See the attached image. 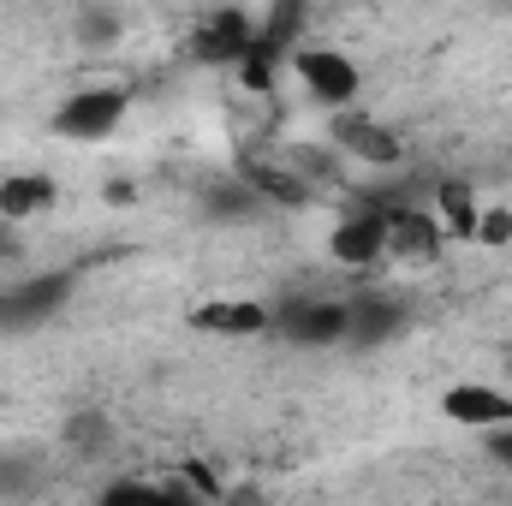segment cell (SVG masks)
<instances>
[{
	"label": "cell",
	"instance_id": "cell-6",
	"mask_svg": "<svg viewBox=\"0 0 512 506\" xmlns=\"http://www.w3.org/2000/svg\"><path fill=\"white\" fill-rule=\"evenodd\" d=\"M328 256L340 268H376V262H387V209H358V215L334 221Z\"/></svg>",
	"mask_w": 512,
	"mask_h": 506
},
{
	"label": "cell",
	"instance_id": "cell-2",
	"mask_svg": "<svg viewBox=\"0 0 512 506\" xmlns=\"http://www.w3.org/2000/svg\"><path fill=\"white\" fill-rule=\"evenodd\" d=\"M292 78H298V84H304V96H310V102H322L328 114H334V108H352V102H358V90H364L358 60H352V54H340V48H298V54H292Z\"/></svg>",
	"mask_w": 512,
	"mask_h": 506
},
{
	"label": "cell",
	"instance_id": "cell-9",
	"mask_svg": "<svg viewBox=\"0 0 512 506\" xmlns=\"http://www.w3.org/2000/svg\"><path fill=\"white\" fill-rule=\"evenodd\" d=\"M191 322L209 328V334H233V340H245V334H268V328H274V310H268V304H251V298H209Z\"/></svg>",
	"mask_w": 512,
	"mask_h": 506
},
{
	"label": "cell",
	"instance_id": "cell-11",
	"mask_svg": "<svg viewBox=\"0 0 512 506\" xmlns=\"http://www.w3.org/2000/svg\"><path fill=\"white\" fill-rule=\"evenodd\" d=\"M42 209H54V179L48 173H12L0 185V221H36Z\"/></svg>",
	"mask_w": 512,
	"mask_h": 506
},
{
	"label": "cell",
	"instance_id": "cell-7",
	"mask_svg": "<svg viewBox=\"0 0 512 506\" xmlns=\"http://www.w3.org/2000/svg\"><path fill=\"white\" fill-rule=\"evenodd\" d=\"M447 245V227L441 215L429 209H387V262H435Z\"/></svg>",
	"mask_w": 512,
	"mask_h": 506
},
{
	"label": "cell",
	"instance_id": "cell-15",
	"mask_svg": "<svg viewBox=\"0 0 512 506\" xmlns=\"http://www.w3.org/2000/svg\"><path fill=\"white\" fill-rule=\"evenodd\" d=\"M78 24H84V30H78L84 42H114V36H120V18H114V12H84Z\"/></svg>",
	"mask_w": 512,
	"mask_h": 506
},
{
	"label": "cell",
	"instance_id": "cell-5",
	"mask_svg": "<svg viewBox=\"0 0 512 506\" xmlns=\"http://www.w3.org/2000/svg\"><path fill=\"white\" fill-rule=\"evenodd\" d=\"M441 411H447V423L489 435V429L512 423V393L495 387V381H453V387L441 393Z\"/></svg>",
	"mask_w": 512,
	"mask_h": 506
},
{
	"label": "cell",
	"instance_id": "cell-16",
	"mask_svg": "<svg viewBox=\"0 0 512 506\" xmlns=\"http://www.w3.org/2000/svg\"><path fill=\"white\" fill-rule=\"evenodd\" d=\"M489 459H495L501 471H512V423H501V429H489Z\"/></svg>",
	"mask_w": 512,
	"mask_h": 506
},
{
	"label": "cell",
	"instance_id": "cell-13",
	"mask_svg": "<svg viewBox=\"0 0 512 506\" xmlns=\"http://www.w3.org/2000/svg\"><path fill=\"white\" fill-rule=\"evenodd\" d=\"M441 227L471 239V227H477V197H471L465 185H441Z\"/></svg>",
	"mask_w": 512,
	"mask_h": 506
},
{
	"label": "cell",
	"instance_id": "cell-4",
	"mask_svg": "<svg viewBox=\"0 0 512 506\" xmlns=\"http://www.w3.org/2000/svg\"><path fill=\"white\" fill-rule=\"evenodd\" d=\"M274 328L298 346H340L346 328H352V304L340 298H298L286 310H274Z\"/></svg>",
	"mask_w": 512,
	"mask_h": 506
},
{
	"label": "cell",
	"instance_id": "cell-3",
	"mask_svg": "<svg viewBox=\"0 0 512 506\" xmlns=\"http://www.w3.org/2000/svg\"><path fill=\"white\" fill-rule=\"evenodd\" d=\"M72 298V274H24L0 292V328H42Z\"/></svg>",
	"mask_w": 512,
	"mask_h": 506
},
{
	"label": "cell",
	"instance_id": "cell-1",
	"mask_svg": "<svg viewBox=\"0 0 512 506\" xmlns=\"http://www.w3.org/2000/svg\"><path fill=\"white\" fill-rule=\"evenodd\" d=\"M131 96L120 84H90V90H72L60 108H54V131L72 137V143H102L126 126Z\"/></svg>",
	"mask_w": 512,
	"mask_h": 506
},
{
	"label": "cell",
	"instance_id": "cell-14",
	"mask_svg": "<svg viewBox=\"0 0 512 506\" xmlns=\"http://www.w3.org/2000/svg\"><path fill=\"white\" fill-rule=\"evenodd\" d=\"M471 239H477V245H507L512 239V209H477Z\"/></svg>",
	"mask_w": 512,
	"mask_h": 506
},
{
	"label": "cell",
	"instance_id": "cell-12",
	"mask_svg": "<svg viewBox=\"0 0 512 506\" xmlns=\"http://www.w3.org/2000/svg\"><path fill=\"white\" fill-rule=\"evenodd\" d=\"M393 328H399V304H387V298H352V328H346L352 346H376Z\"/></svg>",
	"mask_w": 512,
	"mask_h": 506
},
{
	"label": "cell",
	"instance_id": "cell-10",
	"mask_svg": "<svg viewBox=\"0 0 512 506\" xmlns=\"http://www.w3.org/2000/svg\"><path fill=\"white\" fill-rule=\"evenodd\" d=\"M256 48V24L245 18V12H215L209 24H203V36H197V54L203 60H245Z\"/></svg>",
	"mask_w": 512,
	"mask_h": 506
},
{
	"label": "cell",
	"instance_id": "cell-8",
	"mask_svg": "<svg viewBox=\"0 0 512 506\" xmlns=\"http://www.w3.org/2000/svg\"><path fill=\"white\" fill-rule=\"evenodd\" d=\"M334 143H340L352 161H364V167H393V161H399V137H393L382 120L352 114V108H334Z\"/></svg>",
	"mask_w": 512,
	"mask_h": 506
}]
</instances>
